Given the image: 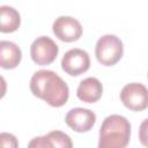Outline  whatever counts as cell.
Wrapping results in <instances>:
<instances>
[{"label":"cell","mask_w":148,"mask_h":148,"mask_svg":"<svg viewBox=\"0 0 148 148\" xmlns=\"http://www.w3.org/2000/svg\"><path fill=\"white\" fill-rule=\"evenodd\" d=\"M0 31L3 34H10L20 28L21 15L15 8L3 5L0 7Z\"/></svg>","instance_id":"obj_12"},{"label":"cell","mask_w":148,"mask_h":148,"mask_svg":"<svg viewBox=\"0 0 148 148\" xmlns=\"http://www.w3.org/2000/svg\"><path fill=\"white\" fill-rule=\"evenodd\" d=\"M139 140L142 146L148 147V118L145 119L139 127Z\"/></svg>","instance_id":"obj_13"},{"label":"cell","mask_w":148,"mask_h":148,"mask_svg":"<svg viewBox=\"0 0 148 148\" xmlns=\"http://www.w3.org/2000/svg\"><path fill=\"white\" fill-rule=\"evenodd\" d=\"M29 87L34 96L43 99L53 108L65 105L69 97L67 83L57 73L50 69L35 72L30 79Z\"/></svg>","instance_id":"obj_1"},{"label":"cell","mask_w":148,"mask_h":148,"mask_svg":"<svg viewBox=\"0 0 148 148\" xmlns=\"http://www.w3.org/2000/svg\"><path fill=\"white\" fill-rule=\"evenodd\" d=\"M52 31L61 42L72 43L82 36V25L72 16H59L52 24Z\"/></svg>","instance_id":"obj_7"},{"label":"cell","mask_w":148,"mask_h":148,"mask_svg":"<svg viewBox=\"0 0 148 148\" xmlns=\"http://www.w3.org/2000/svg\"><path fill=\"white\" fill-rule=\"evenodd\" d=\"M95 54L103 66H113L123 58V42L116 35H104L96 43Z\"/></svg>","instance_id":"obj_3"},{"label":"cell","mask_w":148,"mask_h":148,"mask_svg":"<svg viewBox=\"0 0 148 148\" xmlns=\"http://www.w3.org/2000/svg\"><path fill=\"white\" fill-rule=\"evenodd\" d=\"M120 101L131 111H143L148 108V89L142 83H128L120 91Z\"/></svg>","instance_id":"obj_4"},{"label":"cell","mask_w":148,"mask_h":148,"mask_svg":"<svg viewBox=\"0 0 148 148\" xmlns=\"http://www.w3.org/2000/svg\"><path fill=\"white\" fill-rule=\"evenodd\" d=\"M0 141H1V146L2 147H17L18 143L16 141V138L13 135V134H9V133H1L0 134Z\"/></svg>","instance_id":"obj_14"},{"label":"cell","mask_w":148,"mask_h":148,"mask_svg":"<svg viewBox=\"0 0 148 148\" xmlns=\"http://www.w3.org/2000/svg\"><path fill=\"white\" fill-rule=\"evenodd\" d=\"M90 67V58L87 51L82 49L68 50L61 59V68L71 76H79L86 73Z\"/></svg>","instance_id":"obj_6"},{"label":"cell","mask_w":148,"mask_h":148,"mask_svg":"<svg viewBox=\"0 0 148 148\" xmlns=\"http://www.w3.org/2000/svg\"><path fill=\"white\" fill-rule=\"evenodd\" d=\"M28 147L32 148H45V147H60V148H72L73 143L66 133L61 131H52L43 136L34 138L29 143Z\"/></svg>","instance_id":"obj_9"},{"label":"cell","mask_w":148,"mask_h":148,"mask_svg":"<svg viewBox=\"0 0 148 148\" xmlns=\"http://www.w3.org/2000/svg\"><path fill=\"white\" fill-rule=\"evenodd\" d=\"M103 94V86L97 77H87L77 87L76 96L84 103H96Z\"/></svg>","instance_id":"obj_10"},{"label":"cell","mask_w":148,"mask_h":148,"mask_svg":"<svg viewBox=\"0 0 148 148\" xmlns=\"http://www.w3.org/2000/svg\"><path fill=\"white\" fill-rule=\"evenodd\" d=\"M65 123L77 133L89 132L96 123V114L89 109L74 108L67 112Z\"/></svg>","instance_id":"obj_8"},{"label":"cell","mask_w":148,"mask_h":148,"mask_svg":"<svg viewBox=\"0 0 148 148\" xmlns=\"http://www.w3.org/2000/svg\"><path fill=\"white\" fill-rule=\"evenodd\" d=\"M22 59L21 49L13 42H0V66L3 69H13L18 66Z\"/></svg>","instance_id":"obj_11"},{"label":"cell","mask_w":148,"mask_h":148,"mask_svg":"<svg viewBox=\"0 0 148 148\" xmlns=\"http://www.w3.org/2000/svg\"><path fill=\"white\" fill-rule=\"evenodd\" d=\"M59 52V47L56 42L47 37L40 36L36 38L30 46V56L35 64L39 66H46L52 64Z\"/></svg>","instance_id":"obj_5"},{"label":"cell","mask_w":148,"mask_h":148,"mask_svg":"<svg viewBox=\"0 0 148 148\" xmlns=\"http://www.w3.org/2000/svg\"><path fill=\"white\" fill-rule=\"evenodd\" d=\"M131 138V124L120 114L108 116L99 128V148H125Z\"/></svg>","instance_id":"obj_2"}]
</instances>
